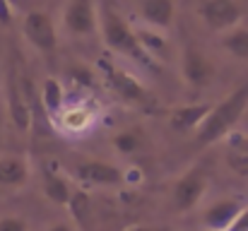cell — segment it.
<instances>
[{
    "instance_id": "cell-1",
    "label": "cell",
    "mask_w": 248,
    "mask_h": 231,
    "mask_svg": "<svg viewBox=\"0 0 248 231\" xmlns=\"http://www.w3.org/2000/svg\"><path fill=\"white\" fill-rule=\"evenodd\" d=\"M246 108H248V82H244L229 96H224L222 101L212 104L207 118L195 130V142L200 147H210V145L222 142L229 133H234V128L241 121V116L246 113Z\"/></svg>"
},
{
    "instance_id": "cell-2",
    "label": "cell",
    "mask_w": 248,
    "mask_h": 231,
    "mask_svg": "<svg viewBox=\"0 0 248 231\" xmlns=\"http://www.w3.org/2000/svg\"><path fill=\"white\" fill-rule=\"evenodd\" d=\"M96 31L101 34V41L111 53L130 58L133 63H138L142 68H150V70L157 65V61L152 56H147L145 48L140 46L135 29L113 7H99V29Z\"/></svg>"
},
{
    "instance_id": "cell-3",
    "label": "cell",
    "mask_w": 248,
    "mask_h": 231,
    "mask_svg": "<svg viewBox=\"0 0 248 231\" xmlns=\"http://www.w3.org/2000/svg\"><path fill=\"white\" fill-rule=\"evenodd\" d=\"M210 188V176L202 166H190L186 173H181L176 181H173V188H171V205L178 215L183 212H190L193 207L200 205V200L205 198Z\"/></svg>"
},
{
    "instance_id": "cell-4",
    "label": "cell",
    "mask_w": 248,
    "mask_h": 231,
    "mask_svg": "<svg viewBox=\"0 0 248 231\" xmlns=\"http://www.w3.org/2000/svg\"><path fill=\"white\" fill-rule=\"evenodd\" d=\"M22 36L41 56H53L58 51V29H56V22L44 10H34V12H27L24 15V19H22Z\"/></svg>"
},
{
    "instance_id": "cell-5",
    "label": "cell",
    "mask_w": 248,
    "mask_h": 231,
    "mask_svg": "<svg viewBox=\"0 0 248 231\" xmlns=\"http://www.w3.org/2000/svg\"><path fill=\"white\" fill-rule=\"evenodd\" d=\"M101 70H104V79H106L108 89L121 101L133 104V106H150L152 104V92L128 70H123L113 63H106V61H101Z\"/></svg>"
},
{
    "instance_id": "cell-6",
    "label": "cell",
    "mask_w": 248,
    "mask_h": 231,
    "mask_svg": "<svg viewBox=\"0 0 248 231\" xmlns=\"http://www.w3.org/2000/svg\"><path fill=\"white\" fill-rule=\"evenodd\" d=\"M198 17L212 31L224 34L234 27H241L244 10L236 0H202L198 5Z\"/></svg>"
},
{
    "instance_id": "cell-7",
    "label": "cell",
    "mask_w": 248,
    "mask_h": 231,
    "mask_svg": "<svg viewBox=\"0 0 248 231\" xmlns=\"http://www.w3.org/2000/svg\"><path fill=\"white\" fill-rule=\"evenodd\" d=\"M63 29L73 36H89L99 29V5L96 0H65Z\"/></svg>"
},
{
    "instance_id": "cell-8",
    "label": "cell",
    "mask_w": 248,
    "mask_h": 231,
    "mask_svg": "<svg viewBox=\"0 0 248 231\" xmlns=\"http://www.w3.org/2000/svg\"><path fill=\"white\" fill-rule=\"evenodd\" d=\"M5 101H7V116H10V123L15 130L19 133H27L31 128V108L19 89V77H17V65L15 61L7 65V84H5Z\"/></svg>"
},
{
    "instance_id": "cell-9",
    "label": "cell",
    "mask_w": 248,
    "mask_h": 231,
    "mask_svg": "<svg viewBox=\"0 0 248 231\" xmlns=\"http://www.w3.org/2000/svg\"><path fill=\"white\" fill-rule=\"evenodd\" d=\"M181 77L193 89H205L215 79V65L200 48H186L181 53Z\"/></svg>"
},
{
    "instance_id": "cell-10",
    "label": "cell",
    "mask_w": 248,
    "mask_h": 231,
    "mask_svg": "<svg viewBox=\"0 0 248 231\" xmlns=\"http://www.w3.org/2000/svg\"><path fill=\"white\" fill-rule=\"evenodd\" d=\"M75 176L84 185H121L125 183V171L104 159H87L75 166Z\"/></svg>"
},
{
    "instance_id": "cell-11",
    "label": "cell",
    "mask_w": 248,
    "mask_h": 231,
    "mask_svg": "<svg viewBox=\"0 0 248 231\" xmlns=\"http://www.w3.org/2000/svg\"><path fill=\"white\" fill-rule=\"evenodd\" d=\"M138 12L145 27L164 31L176 19V0H140Z\"/></svg>"
},
{
    "instance_id": "cell-12",
    "label": "cell",
    "mask_w": 248,
    "mask_h": 231,
    "mask_svg": "<svg viewBox=\"0 0 248 231\" xmlns=\"http://www.w3.org/2000/svg\"><path fill=\"white\" fill-rule=\"evenodd\" d=\"M241 212H244V207L239 200L224 198V200H217L207 207V212L202 215V222L210 231H229Z\"/></svg>"
},
{
    "instance_id": "cell-13",
    "label": "cell",
    "mask_w": 248,
    "mask_h": 231,
    "mask_svg": "<svg viewBox=\"0 0 248 231\" xmlns=\"http://www.w3.org/2000/svg\"><path fill=\"white\" fill-rule=\"evenodd\" d=\"M212 104L207 101H200V104H183V106H176L171 113H169V125L176 130V133H195L202 121L207 118Z\"/></svg>"
},
{
    "instance_id": "cell-14",
    "label": "cell",
    "mask_w": 248,
    "mask_h": 231,
    "mask_svg": "<svg viewBox=\"0 0 248 231\" xmlns=\"http://www.w3.org/2000/svg\"><path fill=\"white\" fill-rule=\"evenodd\" d=\"M224 161L236 173L248 178V133H229L224 140Z\"/></svg>"
},
{
    "instance_id": "cell-15",
    "label": "cell",
    "mask_w": 248,
    "mask_h": 231,
    "mask_svg": "<svg viewBox=\"0 0 248 231\" xmlns=\"http://www.w3.org/2000/svg\"><path fill=\"white\" fill-rule=\"evenodd\" d=\"M29 181V164L22 156H0V188H22Z\"/></svg>"
},
{
    "instance_id": "cell-16",
    "label": "cell",
    "mask_w": 248,
    "mask_h": 231,
    "mask_svg": "<svg viewBox=\"0 0 248 231\" xmlns=\"http://www.w3.org/2000/svg\"><path fill=\"white\" fill-rule=\"evenodd\" d=\"M41 190H44L46 200H51L53 205L65 207L68 200H70V193H73V183L65 176H61L51 169H44L41 171Z\"/></svg>"
},
{
    "instance_id": "cell-17",
    "label": "cell",
    "mask_w": 248,
    "mask_h": 231,
    "mask_svg": "<svg viewBox=\"0 0 248 231\" xmlns=\"http://www.w3.org/2000/svg\"><path fill=\"white\" fill-rule=\"evenodd\" d=\"M39 104L48 116H58L65 106V89L58 77H46L39 87Z\"/></svg>"
},
{
    "instance_id": "cell-18",
    "label": "cell",
    "mask_w": 248,
    "mask_h": 231,
    "mask_svg": "<svg viewBox=\"0 0 248 231\" xmlns=\"http://www.w3.org/2000/svg\"><path fill=\"white\" fill-rule=\"evenodd\" d=\"M65 210L70 212L73 217V224L80 229H87L92 224V195L80 188V185H73V193H70V200L65 205Z\"/></svg>"
},
{
    "instance_id": "cell-19",
    "label": "cell",
    "mask_w": 248,
    "mask_h": 231,
    "mask_svg": "<svg viewBox=\"0 0 248 231\" xmlns=\"http://www.w3.org/2000/svg\"><path fill=\"white\" fill-rule=\"evenodd\" d=\"M219 46L236 61H248V27H234L222 34Z\"/></svg>"
},
{
    "instance_id": "cell-20",
    "label": "cell",
    "mask_w": 248,
    "mask_h": 231,
    "mask_svg": "<svg viewBox=\"0 0 248 231\" xmlns=\"http://www.w3.org/2000/svg\"><path fill=\"white\" fill-rule=\"evenodd\" d=\"M113 147L121 154H135L145 147V133L140 128H125L113 135Z\"/></svg>"
},
{
    "instance_id": "cell-21",
    "label": "cell",
    "mask_w": 248,
    "mask_h": 231,
    "mask_svg": "<svg viewBox=\"0 0 248 231\" xmlns=\"http://www.w3.org/2000/svg\"><path fill=\"white\" fill-rule=\"evenodd\" d=\"M135 34H138V41H140V46L145 48V53L152 56L155 61H162V56H164V51H166L164 36H162L157 29H150V27L135 29Z\"/></svg>"
},
{
    "instance_id": "cell-22",
    "label": "cell",
    "mask_w": 248,
    "mask_h": 231,
    "mask_svg": "<svg viewBox=\"0 0 248 231\" xmlns=\"http://www.w3.org/2000/svg\"><path fill=\"white\" fill-rule=\"evenodd\" d=\"M63 121H65V128L82 130L84 125L89 123V113H87V111H82V108H73V111H68V113L63 116Z\"/></svg>"
},
{
    "instance_id": "cell-23",
    "label": "cell",
    "mask_w": 248,
    "mask_h": 231,
    "mask_svg": "<svg viewBox=\"0 0 248 231\" xmlns=\"http://www.w3.org/2000/svg\"><path fill=\"white\" fill-rule=\"evenodd\" d=\"M0 231H29V227L22 217L7 215V217H0Z\"/></svg>"
},
{
    "instance_id": "cell-24",
    "label": "cell",
    "mask_w": 248,
    "mask_h": 231,
    "mask_svg": "<svg viewBox=\"0 0 248 231\" xmlns=\"http://www.w3.org/2000/svg\"><path fill=\"white\" fill-rule=\"evenodd\" d=\"M68 75L73 77L75 82L84 84V87H89V84H92V73H89V70H82V68H70V70H68Z\"/></svg>"
},
{
    "instance_id": "cell-25",
    "label": "cell",
    "mask_w": 248,
    "mask_h": 231,
    "mask_svg": "<svg viewBox=\"0 0 248 231\" xmlns=\"http://www.w3.org/2000/svg\"><path fill=\"white\" fill-rule=\"evenodd\" d=\"M229 231H248V207L239 215V219L234 222V227H232Z\"/></svg>"
},
{
    "instance_id": "cell-26",
    "label": "cell",
    "mask_w": 248,
    "mask_h": 231,
    "mask_svg": "<svg viewBox=\"0 0 248 231\" xmlns=\"http://www.w3.org/2000/svg\"><path fill=\"white\" fill-rule=\"evenodd\" d=\"M46 231H78V227H75L73 222H56V224H51Z\"/></svg>"
},
{
    "instance_id": "cell-27",
    "label": "cell",
    "mask_w": 248,
    "mask_h": 231,
    "mask_svg": "<svg viewBox=\"0 0 248 231\" xmlns=\"http://www.w3.org/2000/svg\"><path fill=\"white\" fill-rule=\"evenodd\" d=\"M10 22V10L5 5V0H0V24H7Z\"/></svg>"
},
{
    "instance_id": "cell-28",
    "label": "cell",
    "mask_w": 248,
    "mask_h": 231,
    "mask_svg": "<svg viewBox=\"0 0 248 231\" xmlns=\"http://www.w3.org/2000/svg\"><path fill=\"white\" fill-rule=\"evenodd\" d=\"M123 231H157V229H152L147 224H130V227H125Z\"/></svg>"
}]
</instances>
